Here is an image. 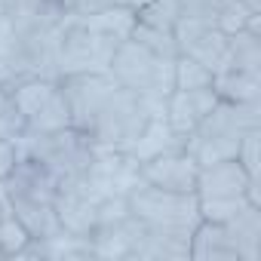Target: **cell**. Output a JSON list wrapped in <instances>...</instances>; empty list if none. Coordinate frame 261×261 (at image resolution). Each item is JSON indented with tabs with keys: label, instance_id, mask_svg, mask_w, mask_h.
Segmentation results:
<instances>
[{
	"label": "cell",
	"instance_id": "cell-1",
	"mask_svg": "<svg viewBox=\"0 0 261 261\" xmlns=\"http://www.w3.org/2000/svg\"><path fill=\"white\" fill-rule=\"evenodd\" d=\"M59 86L71 111V126L101 151H126L151 117L145 101L111 74H71Z\"/></svg>",
	"mask_w": 261,
	"mask_h": 261
},
{
	"label": "cell",
	"instance_id": "cell-2",
	"mask_svg": "<svg viewBox=\"0 0 261 261\" xmlns=\"http://www.w3.org/2000/svg\"><path fill=\"white\" fill-rule=\"evenodd\" d=\"M255 126H261V101H221L218 98V105L185 139V151L200 166L233 160L240 139Z\"/></svg>",
	"mask_w": 261,
	"mask_h": 261
},
{
	"label": "cell",
	"instance_id": "cell-3",
	"mask_svg": "<svg viewBox=\"0 0 261 261\" xmlns=\"http://www.w3.org/2000/svg\"><path fill=\"white\" fill-rule=\"evenodd\" d=\"M258 188H261V178H252L237 160H221V163L200 166V175H197L200 218L230 221L249 203H261Z\"/></svg>",
	"mask_w": 261,
	"mask_h": 261
},
{
	"label": "cell",
	"instance_id": "cell-4",
	"mask_svg": "<svg viewBox=\"0 0 261 261\" xmlns=\"http://www.w3.org/2000/svg\"><path fill=\"white\" fill-rule=\"evenodd\" d=\"M129 215L139 218L145 227L185 237L191 240L194 227L200 224V200L197 194H178V191H163L154 185L139 181L133 191L126 194Z\"/></svg>",
	"mask_w": 261,
	"mask_h": 261
},
{
	"label": "cell",
	"instance_id": "cell-5",
	"mask_svg": "<svg viewBox=\"0 0 261 261\" xmlns=\"http://www.w3.org/2000/svg\"><path fill=\"white\" fill-rule=\"evenodd\" d=\"M172 68L175 59L169 56H157L148 46H142L139 40L126 37L117 43L114 59L108 74L129 92H136L139 98H166L175 83H172Z\"/></svg>",
	"mask_w": 261,
	"mask_h": 261
},
{
	"label": "cell",
	"instance_id": "cell-6",
	"mask_svg": "<svg viewBox=\"0 0 261 261\" xmlns=\"http://www.w3.org/2000/svg\"><path fill=\"white\" fill-rule=\"evenodd\" d=\"M16 145H19V154L40 160L56 178L86 172V166L98 154V148L89 142V136H83L74 126L56 129V133H22Z\"/></svg>",
	"mask_w": 261,
	"mask_h": 261
},
{
	"label": "cell",
	"instance_id": "cell-7",
	"mask_svg": "<svg viewBox=\"0 0 261 261\" xmlns=\"http://www.w3.org/2000/svg\"><path fill=\"white\" fill-rule=\"evenodd\" d=\"M114 49H117V40L86 28L80 19L71 16L59 34V49H56L59 80L71 74H108Z\"/></svg>",
	"mask_w": 261,
	"mask_h": 261
},
{
	"label": "cell",
	"instance_id": "cell-8",
	"mask_svg": "<svg viewBox=\"0 0 261 261\" xmlns=\"http://www.w3.org/2000/svg\"><path fill=\"white\" fill-rule=\"evenodd\" d=\"M86 188L105 200V197H126L142 181V163L126 151H101L92 157V163L83 172Z\"/></svg>",
	"mask_w": 261,
	"mask_h": 261
},
{
	"label": "cell",
	"instance_id": "cell-9",
	"mask_svg": "<svg viewBox=\"0 0 261 261\" xmlns=\"http://www.w3.org/2000/svg\"><path fill=\"white\" fill-rule=\"evenodd\" d=\"M56 215H59L62 230H68L74 237H86L89 240V233L95 230V224H98V197L86 188L83 172L59 178Z\"/></svg>",
	"mask_w": 261,
	"mask_h": 261
},
{
	"label": "cell",
	"instance_id": "cell-10",
	"mask_svg": "<svg viewBox=\"0 0 261 261\" xmlns=\"http://www.w3.org/2000/svg\"><path fill=\"white\" fill-rule=\"evenodd\" d=\"M175 46L178 56H191L200 65H206L212 74L221 68L224 49H227V34L218 31L212 22H200V19H178L175 28Z\"/></svg>",
	"mask_w": 261,
	"mask_h": 261
},
{
	"label": "cell",
	"instance_id": "cell-11",
	"mask_svg": "<svg viewBox=\"0 0 261 261\" xmlns=\"http://www.w3.org/2000/svg\"><path fill=\"white\" fill-rule=\"evenodd\" d=\"M197 175L200 163L185 151H166L142 163V181L163 188V191H178V194H197Z\"/></svg>",
	"mask_w": 261,
	"mask_h": 261
},
{
	"label": "cell",
	"instance_id": "cell-12",
	"mask_svg": "<svg viewBox=\"0 0 261 261\" xmlns=\"http://www.w3.org/2000/svg\"><path fill=\"white\" fill-rule=\"evenodd\" d=\"M4 13L19 34H59L71 19L65 0H7Z\"/></svg>",
	"mask_w": 261,
	"mask_h": 261
},
{
	"label": "cell",
	"instance_id": "cell-13",
	"mask_svg": "<svg viewBox=\"0 0 261 261\" xmlns=\"http://www.w3.org/2000/svg\"><path fill=\"white\" fill-rule=\"evenodd\" d=\"M215 105H218V95L212 86H206V89H172L166 95L163 117L181 139H188Z\"/></svg>",
	"mask_w": 261,
	"mask_h": 261
},
{
	"label": "cell",
	"instance_id": "cell-14",
	"mask_svg": "<svg viewBox=\"0 0 261 261\" xmlns=\"http://www.w3.org/2000/svg\"><path fill=\"white\" fill-rule=\"evenodd\" d=\"M191 261H240L237 240L224 221L200 218L191 233Z\"/></svg>",
	"mask_w": 261,
	"mask_h": 261
},
{
	"label": "cell",
	"instance_id": "cell-15",
	"mask_svg": "<svg viewBox=\"0 0 261 261\" xmlns=\"http://www.w3.org/2000/svg\"><path fill=\"white\" fill-rule=\"evenodd\" d=\"M178 148H185V139L166 123V117H148L142 133L136 136V142L126 148V154H133L139 163H145V160H151L157 154L178 151Z\"/></svg>",
	"mask_w": 261,
	"mask_h": 261
},
{
	"label": "cell",
	"instance_id": "cell-16",
	"mask_svg": "<svg viewBox=\"0 0 261 261\" xmlns=\"http://www.w3.org/2000/svg\"><path fill=\"white\" fill-rule=\"evenodd\" d=\"M19 258H53V261L92 258V243L86 237H74L68 230H59L53 237H43V240H28V246L22 249Z\"/></svg>",
	"mask_w": 261,
	"mask_h": 261
},
{
	"label": "cell",
	"instance_id": "cell-17",
	"mask_svg": "<svg viewBox=\"0 0 261 261\" xmlns=\"http://www.w3.org/2000/svg\"><path fill=\"white\" fill-rule=\"evenodd\" d=\"M212 89L221 101H261V74L218 68L212 74Z\"/></svg>",
	"mask_w": 261,
	"mask_h": 261
},
{
	"label": "cell",
	"instance_id": "cell-18",
	"mask_svg": "<svg viewBox=\"0 0 261 261\" xmlns=\"http://www.w3.org/2000/svg\"><path fill=\"white\" fill-rule=\"evenodd\" d=\"M237 240L240 261H258L261 258V203H249L240 215L224 221Z\"/></svg>",
	"mask_w": 261,
	"mask_h": 261
},
{
	"label": "cell",
	"instance_id": "cell-19",
	"mask_svg": "<svg viewBox=\"0 0 261 261\" xmlns=\"http://www.w3.org/2000/svg\"><path fill=\"white\" fill-rule=\"evenodd\" d=\"M221 68H237V71L261 74V34L246 31V28L227 34V49H224Z\"/></svg>",
	"mask_w": 261,
	"mask_h": 261
},
{
	"label": "cell",
	"instance_id": "cell-20",
	"mask_svg": "<svg viewBox=\"0 0 261 261\" xmlns=\"http://www.w3.org/2000/svg\"><path fill=\"white\" fill-rule=\"evenodd\" d=\"M74 19H80L86 28H92V31H98V34L120 43V40H126L133 34L139 16H136L133 7H108V10H98V13H89V16H74Z\"/></svg>",
	"mask_w": 261,
	"mask_h": 261
},
{
	"label": "cell",
	"instance_id": "cell-21",
	"mask_svg": "<svg viewBox=\"0 0 261 261\" xmlns=\"http://www.w3.org/2000/svg\"><path fill=\"white\" fill-rule=\"evenodd\" d=\"M56 89H59V80H53V77H25V80L10 92V105H13V111L28 123V120L37 114V108H40Z\"/></svg>",
	"mask_w": 261,
	"mask_h": 261
},
{
	"label": "cell",
	"instance_id": "cell-22",
	"mask_svg": "<svg viewBox=\"0 0 261 261\" xmlns=\"http://www.w3.org/2000/svg\"><path fill=\"white\" fill-rule=\"evenodd\" d=\"M71 126V111H68V101L62 95V86L37 108V114L25 123V133H56V129H65Z\"/></svg>",
	"mask_w": 261,
	"mask_h": 261
},
{
	"label": "cell",
	"instance_id": "cell-23",
	"mask_svg": "<svg viewBox=\"0 0 261 261\" xmlns=\"http://www.w3.org/2000/svg\"><path fill=\"white\" fill-rule=\"evenodd\" d=\"M172 83H175V89H206V86H212V71L191 56H175Z\"/></svg>",
	"mask_w": 261,
	"mask_h": 261
},
{
	"label": "cell",
	"instance_id": "cell-24",
	"mask_svg": "<svg viewBox=\"0 0 261 261\" xmlns=\"http://www.w3.org/2000/svg\"><path fill=\"white\" fill-rule=\"evenodd\" d=\"M129 37L139 40L142 46H148L157 56H169V59L178 56V46H175V34L172 31H163V28H154V25H145V22L136 19V28H133V34H129Z\"/></svg>",
	"mask_w": 261,
	"mask_h": 261
},
{
	"label": "cell",
	"instance_id": "cell-25",
	"mask_svg": "<svg viewBox=\"0 0 261 261\" xmlns=\"http://www.w3.org/2000/svg\"><path fill=\"white\" fill-rule=\"evenodd\" d=\"M136 16H139V22L154 25V28H163V31H172L175 22L181 19L178 0H151V4H145Z\"/></svg>",
	"mask_w": 261,
	"mask_h": 261
},
{
	"label": "cell",
	"instance_id": "cell-26",
	"mask_svg": "<svg viewBox=\"0 0 261 261\" xmlns=\"http://www.w3.org/2000/svg\"><path fill=\"white\" fill-rule=\"evenodd\" d=\"M28 230L13 218L7 215L4 221H0V261H7V258H19L22 249L28 246Z\"/></svg>",
	"mask_w": 261,
	"mask_h": 261
},
{
	"label": "cell",
	"instance_id": "cell-27",
	"mask_svg": "<svg viewBox=\"0 0 261 261\" xmlns=\"http://www.w3.org/2000/svg\"><path fill=\"white\" fill-rule=\"evenodd\" d=\"M252 178H261V126L249 129V133L240 139L237 157H233Z\"/></svg>",
	"mask_w": 261,
	"mask_h": 261
},
{
	"label": "cell",
	"instance_id": "cell-28",
	"mask_svg": "<svg viewBox=\"0 0 261 261\" xmlns=\"http://www.w3.org/2000/svg\"><path fill=\"white\" fill-rule=\"evenodd\" d=\"M224 0H178V13L181 19H200V22H212L221 10Z\"/></svg>",
	"mask_w": 261,
	"mask_h": 261
},
{
	"label": "cell",
	"instance_id": "cell-29",
	"mask_svg": "<svg viewBox=\"0 0 261 261\" xmlns=\"http://www.w3.org/2000/svg\"><path fill=\"white\" fill-rule=\"evenodd\" d=\"M19 43H22V34L16 31V25L10 22V16H7V13H0V56L10 59V62L16 65ZM16 68H19V65H16ZM22 74H25V71H22Z\"/></svg>",
	"mask_w": 261,
	"mask_h": 261
},
{
	"label": "cell",
	"instance_id": "cell-30",
	"mask_svg": "<svg viewBox=\"0 0 261 261\" xmlns=\"http://www.w3.org/2000/svg\"><path fill=\"white\" fill-rule=\"evenodd\" d=\"M22 133H25V120L13 111V105L0 111V142H19Z\"/></svg>",
	"mask_w": 261,
	"mask_h": 261
},
{
	"label": "cell",
	"instance_id": "cell-31",
	"mask_svg": "<svg viewBox=\"0 0 261 261\" xmlns=\"http://www.w3.org/2000/svg\"><path fill=\"white\" fill-rule=\"evenodd\" d=\"M108 7H126V0H68V10L71 16H89Z\"/></svg>",
	"mask_w": 261,
	"mask_h": 261
},
{
	"label": "cell",
	"instance_id": "cell-32",
	"mask_svg": "<svg viewBox=\"0 0 261 261\" xmlns=\"http://www.w3.org/2000/svg\"><path fill=\"white\" fill-rule=\"evenodd\" d=\"M25 77H28V74H22V71H19V68H16L10 59H4V56H0V86H4L7 92H13V89H16V86H19Z\"/></svg>",
	"mask_w": 261,
	"mask_h": 261
},
{
	"label": "cell",
	"instance_id": "cell-33",
	"mask_svg": "<svg viewBox=\"0 0 261 261\" xmlns=\"http://www.w3.org/2000/svg\"><path fill=\"white\" fill-rule=\"evenodd\" d=\"M16 160H19V145L16 142H0V181L10 175Z\"/></svg>",
	"mask_w": 261,
	"mask_h": 261
},
{
	"label": "cell",
	"instance_id": "cell-34",
	"mask_svg": "<svg viewBox=\"0 0 261 261\" xmlns=\"http://www.w3.org/2000/svg\"><path fill=\"white\" fill-rule=\"evenodd\" d=\"M10 215V206H7V197H4V191H0V221H4Z\"/></svg>",
	"mask_w": 261,
	"mask_h": 261
},
{
	"label": "cell",
	"instance_id": "cell-35",
	"mask_svg": "<svg viewBox=\"0 0 261 261\" xmlns=\"http://www.w3.org/2000/svg\"><path fill=\"white\" fill-rule=\"evenodd\" d=\"M7 108H10V92L0 86V111H7Z\"/></svg>",
	"mask_w": 261,
	"mask_h": 261
},
{
	"label": "cell",
	"instance_id": "cell-36",
	"mask_svg": "<svg viewBox=\"0 0 261 261\" xmlns=\"http://www.w3.org/2000/svg\"><path fill=\"white\" fill-rule=\"evenodd\" d=\"M145 4H151V0H126V7H133L136 13H139V10H142Z\"/></svg>",
	"mask_w": 261,
	"mask_h": 261
},
{
	"label": "cell",
	"instance_id": "cell-37",
	"mask_svg": "<svg viewBox=\"0 0 261 261\" xmlns=\"http://www.w3.org/2000/svg\"><path fill=\"white\" fill-rule=\"evenodd\" d=\"M246 4H249L252 10H261V0H246Z\"/></svg>",
	"mask_w": 261,
	"mask_h": 261
},
{
	"label": "cell",
	"instance_id": "cell-38",
	"mask_svg": "<svg viewBox=\"0 0 261 261\" xmlns=\"http://www.w3.org/2000/svg\"><path fill=\"white\" fill-rule=\"evenodd\" d=\"M7 10V0H0V13H4Z\"/></svg>",
	"mask_w": 261,
	"mask_h": 261
},
{
	"label": "cell",
	"instance_id": "cell-39",
	"mask_svg": "<svg viewBox=\"0 0 261 261\" xmlns=\"http://www.w3.org/2000/svg\"><path fill=\"white\" fill-rule=\"evenodd\" d=\"M65 4H68V0H65Z\"/></svg>",
	"mask_w": 261,
	"mask_h": 261
}]
</instances>
